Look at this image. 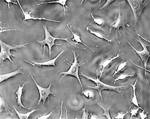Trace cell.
Here are the masks:
<instances>
[{
	"instance_id": "4dcf8cb0",
	"label": "cell",
	"mask_w": 150,
	"mask_h": 119,
	"mask_svg": "<svg viewBox=\"0 0 150 119\" xmlns=\"http://www.w3.org/2000/svg\"><path fill=\"white\" fill-rule=\"evenodd\" d=\"M63 101L62 100L61 101V105L60 106V116H59V119H61V117H62V113H63L62 107H63Z\"/></svg>"
},
{
	"instance_id": "30bf717a",
	"label": "cell",
	"mask_w": 150,
	"mask_h": 119,
	"mask_svg": "<svg viewBox=\"0 0 150 119\" xmlns=\"http://www.w3.org/2000/svg\"><path fill=\"white\" fill-rule=\"evenodd\" d=\"M65 51V50H62L55 57L52 59L44 62H38L33 61H32L31 62L33 63L34 66L36 65L41 67L42 66H54L57 69V67L55 64V62L60 56Z\"/></svg>"
},
{
	"instance_id": "9a60e30c",
	"label": "cell",
	"mask_w": 150,
	"mask_h": 119,
	"mask_svg": "<svg viewBox=\"0 0 150 119\" xmlns=\"http://www.w3.org/2000/svg\"><path fill=\"white\" fill-rule=\"evenodd\" d=\"M10 103L14 108L16 114L18 118L20 119H28L32 114L35 111L40 110L42 109H35V108H33L31 111L27 113H21L19 112L16 108L11 102L10 101Z\"/></svg>"
},
{
	"instance_id": "4316f807",
	"label": "cell",
	"mask_w": 150,
	"mask_h": 119,
	"mask_svg": "<svg viewBox=\"0 0 150 119\" xmlns=\"http://www.w3.org/2000/svg\"><path fill=\"white\" fill-rule=\"evenodd\" d=\"M90 115L87 109L85 107L82 109V114L80 119H88V116Z\"/></svg>"
},
{
	"instance_id": "484cf974",
	"label": "cell",
	"mask_w": 150,
	"mask_h": 119,
	"mask_svg": "<svg viewBox=\"0 0 150 119\" xmlns=\"http://www.w3.org/2000/svg\"><path fill=\"white\" fill-rule=\"evenodd\" d=\"M60 106H58L57 107H56L55 108L53 109L49 113L45 114H44L42 115L40 117H38L37 119H49L50 116L51 115V114L52 113L55 111L59 107H60Z\"/></svg>"
},
{
	"instance_id": "6da1fadb",
	"label": "cell",
	"mask_w": 150,
	"mask_h": 119,
	"mask_svg": "<svg viewBox=\"0 0 150 119\" xmlns=\"http://www.w3.org/2000/svg\"><path fill=\"white\" fill-rule=\"evenodd\" d=\"M96 78H94L92 77L89 76L82 73L79 74L81 75L86 78L88 80H91L95 84L94 86H87L89 88H91L96 90L98 92L101 100L103 101L102 91L104 90H108L107 94L111 91H115L118 92L122 97L123 96L125 89L127 88L130 84L119 86H113L107 84L102 81L99 78L98 76L97 69L96 70Z\"/></svg>"
},
{
	"instance_id": "3957f363",
	"label": "cell",
	"mask_w": 150,
	"mask_h": 119,
	"mask_svg": "<svg viewBox=\"0 0 150 119\" xmlns=\"http://www.w3.org/2000/svg\"><path fill=\"white\" fill-rule=\"evenodd\" d=\"M28 44L29 43H27L21 44L10 45L0 39L1 66H2L4 65V61L7 59L12 63L16 64L13 57H16L17 56L12 53L11 51V50L17 51L19 49L26 48V45Z\"/></svg>"
},
{
	"instance_id": "7a4b0ae2",
	"label": "cell",
	"mask_w": 150,
	"mask_h": 119,
	"mask_svg": "<svg viewBox=\"0 0 150 119\" xmlns=\"http://www.w3.org/2000/svg\"><path fill=\"white\" fill-rule=\"evenodd\" d=\"M44 29L45 34L44 39L42 40H36L37 42L40 45V48H41L43 46V51L41 61L43 59L45 53V47L47 45L48 48L49 50V59H50L51 56V52L52 48L54 45L60 46L61 44H56L55 42L56 40H64L72 46L78 48L84 49L85 48H81L77 46H76L69 40V39L72 38V36L67 38H59L53 36L50 33L48 30L47 26L46 24L42 25Z\"/></svg>"
},
{
	"instance_id": "7402d4cb",
	"label": "cell",
	"mask_w": 150,
	"mask_h": 119,
	"mask_svg": "<svg viewBox=\"0 0 150 119\" xmlns=\"http://www.w3.org/2000/svg\"><path fill=\"white\" fill-rule=\"evenodd\" d=\"M134 74H130L127 73H122L119 75L114 80L113 84H115L117 81L124 80L127 77H132Z\"/></svg>"
},
{
	"instance_id": "2e32d148",
	"label": "cell",
	"mask_w": 150,
	"mask_h": 119,
	"mask_svg": "<svg viewBox=\"0 0 150 119\" xmlns=\"http://www.w3.org/2000/svg\"><path fill=\"white\" fill-rule=\"evenodd\" d=\"M0 113L4 111L7 115H9L11 116L13 115L7 103L1 96L0 97Z\"/></svg>"
},
{
	"instance_id": "603a6c76",
	"label": "cell",
	"mask_w": 150,
	"mask_h": 119,
	"mask_svg": "<svg viewBox=\"0 0 150 119\" xmlns=\"http://www.w3.org/2000/svg\"><path fill=\"white\" fill-rule=\"evenodd\" d=\"M82 95L86 98L88 99L92 98L94 97V93L91 90L86 89L82 91Z\"/></svg>"
},
{
	"instance_id": "5bb4252c",
	"label": "cell",
	"mask_w": 150,
	"mask_h": 119,
	"mask_svg": "<svg viewBox=\"0 0 150 119\" xmlns=\"http://www.w3.org/2000/svg\"><path fill=\"white\" fill-rule=\"evenodd\" d=\"M137 75L136 78V79L135 80L133 84H130V85L132 87L133 91V95L132 97V100L131 101L130 103H132V104L134 105L137 107L139 108L140 109H141L142 111H145L144 109H143L141 107H140L139 105V103L138 102L137 95L136 94V85L137 84V82L138 81V74H137Z\"/></svg>"
},
{
	"instance_id": "d6a6232c",
	"label": "cell",
	"mask_w": 150,
	"mask_h": 119,
	"mask_svg": "<svg viewBox=\"0 0 150 119\" xmlns=\"http://www.w3.org/2000/svg\"><path fill=\"white\" fill-rule=\"evenodd\" d=\"M90 115H91V116L90 118V119H97L98 118L97 117V116H95L93 114L92 112L90 113Z\"/></svg>"
},
{
	"instance_id": "5b68a950",
	"label": "cell",
	"mask_w": 150,
	"mask_h": 119,
	"mask_svg": "<svg viewBox=\"0 0 150 119\" xmlns=\"http://www.w3.org/2000/svg\"><path fill=\"white\" fill-rule=\"evenodd\" d=\"M120 5V3H119L118 4V13L117 18L115 20L109 24V29L107 36H109L112 29L115 30L116 38L118 43L121 45V43L118 38L117 35V32H118L119 35L120 36H121L120 31V28H121L125 30L126 32L130 36H132V35L128 32L126 28V25L128 26L129 25L127 24L125 21L124 16L121 14V13Z\"/></svg>"
},
{
	"instance_id": "277c9868",
	"label": "cell",
	"mask_w": 150,
	"mask_h": 119,
	"mask_svg": "<svg viewBox=\"0 0 150 119\" xmlns=\"http://www.w3.org/2000/svg\"><path fill=\"white\" fill-rule=\"evenodd\" d=\"M72 51L74 56V61L73 62H71L66 59L67 61L70 63H69L68 62H66L67 64L70 66L69 69L67 71H58L59 73V75H63L59 80V82H60L63 78L67 75H70L74 76L77 79L81 86L82 91H83L84 90L83 87L79 76V68L88 62L90 60V59H89L84 62L82 63L81 62L79 63L78 59V57L79 56V54L76 55L75 51V50H72Z\"/></svg>"
},
{
	"instance_id": "8fae6325",
	"label": "cell",
	"mask_w": 150,
	"mask_h": 119,
	"mask_svg": "<svg viewBox=\"0 0 150 119\" xmlns=\"http://www.w3.org/2000/svg\"><path fill=\"white\" fill-rule=\"evenodd\" d=\"M124 54V53L121 54H117L116 55L107 59L103 61L100 65L101 66V70L100 71L99 78L100 79L101 76L104 72L105 69L114 60L119 58Z\"/></svg>"
},
{
	"instance_id": "f546056e",
	"label": "cell",
	"mask_w": 150,
	"mask_h": 119,
	"mask_svg": "<svg viewBox=\"0 0 150 119\" xmlns=\"http://www.w3.org/2000/svg\"><path fill=\"white\" fill-rule=\"evenodd\" d=\"M149 112L146 111H142V112L139 113V114L140 118L144 119L147 117V114Z\"/></svg>"
},
{
	"instance_id": "d4e9b609",
	"label": "cell",
	"mask_w": 150,
	"mask_h": 119,
	"mask_svg": "<svg viewBox=\"0 0 150 119\" xmlns=\"http://www.w3.org/2000/svg\"><path fill=\"white\" fill-rule=\"evenodd\" d=\"M132 104L129 107L128 110L125 113H122L121 112H118L117 115L112 118V119H123L124 118L125 116L128 113L130 109V108L132 105Z\"/></svg>"
},
{
	"instance_id": "83f0119b",
	"label": "cell",
	"mask_w": 150,
	"mask_h": 119,
	"mask_svg": "<svg viewBox=\"0 0 150 119\" xmlns=\"http://www.w3.org/2000/svg\"><path fill=\"white\" fill-rule=\"evenodd\" d=\"M140 109L137 107L136 109H132L130 110V119H131L133 116L137 117V114L138 112Z\"/></svg>"
},
{
	"instance_id": "e0dca14e",
	"label": "cell",
	"mask_w": 150,
	"mask_h": 119,
	"mask_svg": "<svg viewBox=\"0 0 150 119\" xmlns=\"http://www.w3.org/2000/svg\"><path fill=\"white\" fill-rule=\"evenodd\" d=\"M66 25L73 35V38L72 39V40L75 42L74 43L75 44H77L78 45V43L81 44L86 47L92 52H94V51L93 49L91 48L82 41L81 39V37L79 35L75 33H74L73 31L70 26L68 24H66Z\"/></svg>"
},
{
	"instance_id": "52a82bcc",
	"label": "cell",
	"mask_w": 150,
	"mask_h": 119,
	"mask_svg": "<svg viewBox=\"0 0 150 119\" xmlns=\"http://www.w3.org/2000/svg\"><path fill=\"white\" fill-rule=\"evenodd\" d=\"M132 11L134 21V27H135L139 20L142 12L149 3L144 0H127L126 1Z\"/></svg>"
},
{
	"instance_id": "4fadbf2b",
	"label": "cell",
	"mask_w": 150,
	"mask_h": 119,
	"mask_svg": "<svg viewBox=\"0 0 150 119\" xmlns=\"http://www.w3.org/2000/svg\"><path fill=\"white\" fill-rule=\"evenodd\" d=\"M22 66H20L17 70L7 73L1 74L0 75V82L7 80L9 78L16 76L19 74H24Z\"/></svg>"
},
{
	"instance_id": "7c38bea8",
	"label": "cell",
	"mask_w": 150,
	"mask_h": 119,
	"mask_svg": "<svg viewBox=\"0 0 150 119\" xmlns=\"http://www.w3.org/2000/svg\"><path fill=\"white\" fill-rule=\"evenodd\" d=\"M26 83V82H24L22 85H19L18 87L16 92V94L17 95L16 103L19 107L29 109H30L29 108L26 107L23 105L21 100L22 96L23 94V89Z\"/></svg>"
},
{
	"instance_id": "836d02e7",
	"label": "cell",
	"mask_w": 150,
	"mask_h": 119,
	"mask_svg": "<svg viewBox=\"0 0 150 119\" xmlns=\"http://www.w3.org/2000/svg\"><path fill=\"white\" fill-rule=\"evenodd\" d=\"M67 110H66V112H65V113H65V114H66V118L67 117Z\"/></svg>"
},
{
	"instance_id": "ffe728a7",
	"label": "cell",
	"mask_w": 150,
	"mask_h": 119,
	"mask_svg": "<svg viewBox=\"0 0 150 119\" xmlns=\"http://www.w3.org/2000/svg\"><path fill=\"white\" fill-rule=\"evenodd\" d=\"M98 105L103 110L104 113L101 114L97 116H105L108 119H112L109 113V109L110 107V106H108L107 107H105L99 104V103H98Z\"/></svg>"
},
{
	"instance_id": "ba28073f",
	"label": "cell",
	"mask_w": 150,
	"mask_h": 119,
	"mask_svg": "<svg viewBox=\"0 0 150 119\" xmlns=\"http://www.w3.org/2000/svg\"><path fill=\"white\" fill-rule=\"evenodd\" d=\"M30 76L38 88L39 94V99L37 105H39L41 101H42V105H44L47 99H48V103H49V95H52L55 97L56 96L55 94L52 92L50 90L51 86L53 83L50 81L47 87H43L38 84L33 74H31Z\"/></svg>"
},
{
	"instance_id": "1f68e13d",
	"label": "cell",
	"mask_w": 150,
	"mask_h": 119,
	"mask_svg": "<svg viewBox=\"0 0 150 119\" xmlns=\"http://www.w3.org/2000/svg\"><path fill=\"white\" fill-rule=\"evenodd\" d=\"M5 1L7 3L8 7L9 9L10 8V3H12L15 4H17V3H16L14 2L11 0H5Z\"/></svg>"
},
{
	"instance_id": "8992f818",
	"label": "cell",
	"mask_w": 150,
	"mask_h": 119,
	"mask_svg": "<svg viewBox=\"0 0 150 119\" xmlns=\"http://www.w3.org/2000/svg\"><path fill=\"white\" fill-rule=\"evenodd\" d=\"M132 37L141 45L142 48V50H138L135 48L129 42L127 41V42L130 46L135 52L136 53L138 56L140 58L141 61L144 66L145 76L146 80L148 82V83L149 82L147 77L146 71H147L146 68L148 61L150 57V53L147 47L148 46H150V45L146 44L143 42L139 36H138V39H137L136 38H135L133 36H132Z\"/></svg>"
},
{
	"instance_id": "cb8c5ba5",
	"label": "cell",
	"mask_w": 150,
	"mask_h": 119,
	"mask_svg": "<svg viewBox=\"0 0 150 119\" xmlns=\"http://www.w3.org/2000/svg\"><path fill=\"white\" fill-rule=\"evenodd\" d=\"M91 16L93 19V23L97 25L100 26L102 25L104 23V20L101 18L95 17L92 13L91 14Z\"/></svg>"
},
{
	"instance_id": "ac0fdd59",
	"label": "cell",
	"mask_w": 150,
	"mask_h": 119,
	"mask_svg": "<svg viewBox=\"0 0 150 119\" xmlns=\"http://www.w3.org/2000/svg\"><path fill=\"white\" fill-rule=\"evenodd\" d=\"M67 1V0H58L46 2H42L40 3L37 4L36 5H39L42 4L52 3H57L58 4H59L61 5L63 7L64 13V15H65L66 14V8H68V9L70 10V8L66 4Z\"/></svg>"
},
{
	"instance_id": "f1b7e54d",
	"label": "cell",
	"mask_w": 150,
	"mask_h": 119,
	"mask_svg": "<svg viewBox=\"0 0 150 119\" xmlns=\"http://www.w3.org/2000/svg\"><path fill=\"white\" fill-rule=\"evenodd\" d=\"M114 1H115V0H106L103 5L100 7V9L101 10L104 9Z\"/></svg>"
},
{
	"instance_id": "9c48e42d",
	"label": "cell",
	"mask_w": 150,
	"mask_h": 119,
	"mask_svg": "<svg viewBox=\"0 0 150 119\" xmlns=\"http://www.w3.org/2000/svg\"><path fill=\"white\" fill-rule=\"evenodd\" d=\"M17 3L18 4L20 8L21 9V10L23 13L24 16V18L22 19L23 21L29 20H44L57 22H60V21L50 19L46 18L45 17H35L31 15V11H29L28 12H25L22 6L20 4L19 1L18 0H17Z\"/></svg>"
},
{
	"instance_id": "44dd1931",
	"label": "cell",
	"mask_w": 150,
	"mask_h": 119,
	"mask_svg": "<svg viewBox=\"0 0 150 119\" xmlns=\"http://www.w3.org/2000/svg\"><path fill=\"white\" fill-rule=\"evenodd\" d=\"M127 61H124L119 63L118 65L116 70L114 71L112 76L114 77L119 72L123 69L127 65Z\"/></svg>"
},
{
	"instance_id": "d6986e66",
	"label": "cell",
	"mask_w": 150,
	"mask_h": 119,
	"mask_svg": "<svg viewBox=\"0 0 150 119\" xmlns=\"http://www.w3.org/2000/svg\"><path fill=\"white\" fill-rule=\"evenodd\" d=\"M86 29L87 31H88L91 34L94 35L99 39L105 40L109 43L112 42L111 39H109L105 37L101 33L99 32L93 30L88 27H86Z\"/></svg>"
}]
</instances>
